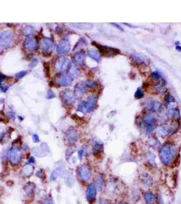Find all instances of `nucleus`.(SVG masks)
Here are the masks:
<instances>
[{
	"label": "nucleus",
	"mask_w": 181,
	"mask_h": 204,
	"mask_svg": "<svg viewBox=\"0 0 181 204\" xmlns=\"http://www.w3.org/2000/svg\"><path fill=\"white\" fill-rule=\"evenodd\" d=\"M169 127H170V133L172 134V133H175L177 131L178 128V125L176 122H174L173 123H172V125Z\"/></svg>",
	"instance_id": "obj_32"
},
{
	"label": "nucleus",
	"mask_w": 181,
	"mask_h": 204,
	"mask_svg": "<svg viewBox=\"0 0 181 204\" xmlns=\"http://www.w3.org/2000/svg\"><path fill=\"white\" fill-rule=\"evenodd\" d=\"M157 131L160 136L164 138L167 135L170 134V127L167 125H162L158 128Z\"/></svg>",
	"instance_id": "obj_19"
},
{
	"label": "nucleus",
	"mask_w": 181,
	"mask_h": 204,
	"mask_svg": "<svg viewBox=\"0 0 181 204\" xmlns=\"http://www.w3.org/2000/svg\"><path fill=\"white\" fill-rule=\"evenodd\" d=\"M73 77L70 76L69 73H61L56 79L59 85L65 87L71 85L73 82Z\"/></svg>",
	"instance_id": "obj_10"
},
{
	"label": "nucleus",
	"mask_w": 181,
	"mask_h": 204,
	"mask_svg": "<svg viewBox=\"0 0 181 204\" xmlns=\"http://www.w3.org/2000/svg\"><path fill=\"white\" fill-rule=\"evenodd\" d=\"M134 97H135V98L137 99H141L144 97V92H143L142 89L138 88L137 89V91H136L135 92V95H134Z\"/></svg>",
	"instance_id": "obj_31"
},
{
	"label": "nucleus",
	"mask_w": 181,
	"mask_h": 204,
	"mask_svg": "<svg viewBox=\"0 0 181 204\" xmlns=\"http://www.w3.org/2000/svg\"><path fill=\"white\" fill-rule=\"evenodd\" d=\"M168 116H169V117L178 118V117H180V113H179V111L178 110L171 108L168 110Z\"/></svg>",
	"instance_id": "obj_25"
},
{
	"label": "nucleus",
	"mask_w": 181,
	"mask_h": 204,
	"mask_svg": "<svg viewBox=\"0 0 181 204\" xmlns=\"http://www.w3.org/2000/svg\"><path fill=\"white\" fill-rule=\"evenodd\" d=\"M79 176L80 179L84 182H87L90 180L91 176V171L90 167L88 165H83L79 167Z\"/></svg>",
	"instance_id": "obj_9"
},
{
	"label": "nucleus",
	"mask_w": 181,
	"mask_h": 204,
	"mask_svg": "<svg viewBox=\"0 0 181 204\" xmlns=\"http://www.w3.org/2000/svg\"><path fill=\"white\" fill-rule=\"evenodd\" d=\"M24 46L28 51H34L37 48V42L33 37H27L24 42Z\"/></svg>",
	"instance_id": "obj_14"
},
{
	"label": "nucleus",
	"mask_w": 181,
	"mask_h": 204,
	"mask_svg": "<svg viewBox=\"0 0 181 204\" xmlns=\"http://www.w3.org/2000/svg\"><path fill=\"white\" fill-rule=\"evenodd\" d=\"M5 78H6V76H3V75H0V85H1V84L2 83L3 80H5Z\"/></svg>",
	"instance_id": "obj_43"
},
{
	"label": "nucleus",
	"mask_w": 181,
	"mask_h": 204,
	"mask_svg": "<svg viewBox=\"0 0 181 204\" xmlns=\"http://www.w3.org/2000/svg\"><path fill=\"white\" fill-rule=\"evenodd\" d=\"M87 54L89 57L95 60L97 62H99L100 61V54L99 52L95 49H89L87 51Z\"/></svg>",
	"instance_id": "obj_20"
},
{
	"label": "nucleus",
	"mask_w": 181,
	"mask_h": 204,
	"mask_svg": "<svg viewBox=\"0 0 181 204\" xmlns=\"http://www.w3.org/2000/svg\"><path fill=\"white\" fill-rule=\"evenodd\" d=\"M98 204H108L106 203V201H104V200H102V199H100L99 201V203H98Z\"/></svg>",
	"instance_id": "obj_48"
},
{
	"label": "nucleus",
	"mask_w": 181,
	"mask_h": 204,
	"mask_svg": "<svg viewBox=\"0 0 181 204\" xmlns=\"http://www.w3.org/2000/svg\"><path fill=\"white\" fill-rule=\"evenodd\" d=\"M176 49L177 50V51H180V52H181V46H176Z\"/></svg>",
	"instance_id": "obj_49"
},
{
	"label": "nucleus",
	"mask_w": 181,
	"mask_h": 204,
	"mask_svg": "<svg viewBox=\"0 0 181 204\" xmlns=\"http://www.w3.org/2000/svg\"><path fill=\"white\" fill-rule=\"evenodd\" d=\"M84 86H85V87H88V88H92V87H93L95 85V82L93 81H91V80H88V81H86L83 82Z\"/></svg>",
	"instance_id": "obj_34"
},
{
	"label": "nucleus",
	"mask_w": 181,
	"mask_h": 204,
	"mask_svg": "<svg viewBox=\"0 0 181 204\" xmlns=\"http://www.w3.org/2000/svg\"><path fill=\"white\" fill-rule=\"evenodd\" d=\"M67 138L70 142H75L78 138L77 131L75 129H70L67 132Z\"/></svg>",
	"instance_id": "obj_21"
},
{
	"label": "nucleus",
	"mask_w": 181,
	"mask_h": 204,
	"mask_svg": "<svg viewBox=\"0 0 181 204\" xmlns=\"http://www.w3.org/2000/svg\"><path fill=\"white\" fill-rule=\"evenodd\" d=\"M21 159V152L16 147H14L12 148L10 153V159L12 163L16 165L20 162Z\"/></svg>",
	"instance_id": "obj_12"
},
{
	"label": "nucleus",
	"mask_w": 181,
	"mask_h": 204,
	"mask_svg": "<svg viewBox=\"0 0 181 204\" xmlns=\"http://www.w3.org/2000/svg\"><path fill=\"white\" fill-rule=\"evenodd\" d=\"M61 97L63 102H64L65 104H68V105L73 104L76 100L74 92L69 90V89L63 91L61 92Z\"/></svg>",
	"instance_id": "obj_8"
},
{
	"label": "nucleus",
	"mask_w": 181,
	"mask_h": 204,
	"mask_svg": "<svg viewBox=\"0 0 181 204\" xmlns=\"http://www.w3.org/2000/svg\"><path fill=\"white\" fill-rule=\"evenodd\" d=\"M9 88V86H5V87H1V91L3 92H6L7 90H8V89Z\"/></svg>",
	"instance_id": "obj_44"
},
{
	"label": "nucleus",
	"mask_w": 181,
	"mask_h": 204,
	"mask_svg": "<svg viewBox=\"0 0 181 204\" xmlns=\"http://www.w3.org/2000/svg\"><path fill=\"white\" fill-rule=\"evenodd\" d=\"M13 40V32L10 30L0 31V49L8 47Z\"/></svg>",
	"instance_id": "obj_3"
},
{
	"label": "nucleus",
	"mask_w": 181,
	"mask_h": 204,
	"mask_svg": "<svg viewBox=\"0 0 181 204\" xmlns=\"http://www.w3.org/2000/svg\"><path fill=\"white\" fill-rule=\"evenodd\" d=\"M71 26L81 30H91L93 25L91 23H71Z\"/></svg>",
	"instance_id": "obj_18"
},
{
	"label": "nucleus",
	"mask_w": 181,
	"mask_h": 204,
	"mask_svg": "<svg viewBox=\"0 0 181 204\" xmlns=\"http://www.w3.org/2000/svg\"><path fill=\"white\" fill-rule=\"evenodd\" d=\"M93 150L97 153L101 152L103 150V144L99 142H95L93 146Z\"/></svg>",
	"instance_id": "obj_29"
},
{
	"label": "nucleus",
	"mask_w": 181,
	"mask_h": 204,
	"mask_svg": "<svg viewBox=\"0 0 181 204\" xmlns=\"http://www.w3.org/2000/svg\"><path fill=\"white\" fill-rule=\"evenodd\" d=\"M103 184H104V181H103V177L101 174H99L96 178V184L95 186L97 189L101 191L103 188Z\"/></svg>",
	"instance_id": "obj_23"
},
{
	"label": "nucleus",
	"mask_w": 181,
	"mask_h": 204,
	"mask_svg": "<svg viewBox=\"0 0 181 204\" xmlns=\"http://www.w3.org/2000/svg\"><path fill=\"white\" fill-rule=\"evenodd\" d=\"M96 193H97V188H96L95 184H90L88 186L87 192H86V195L87 198L89 201H93L95 199Z\"/></svg>",
	"instance_id": "obj_13"
},
{
	"label": "nucleus",
	"mask_w": 181,
	"mask_h": 204,
	"mask_svg": "<svg viewBox=\"0 0 181 204\" xmlns=\"http://www.w3.org/2000/svg\"><path fill=\"white\" fill-rule=\"evenodd\" d=\"M117 204H127V203H123V202H120V203H117Z\"/></svg>",
	"instance_id": "obj_50"
},
{
	"label": "nucleus",
	"mask_w": 181,
	"mask_h": 204,
	"mask_svg": "<svg viewBox=\"0 0 181 204\" xmlns=\"http://www.w3.org/2000/svg\"><path fill=\"white\" fill-rule=\"evenodd\" d=\"M38 63V59L35 58V59L32 60V63H31L30 65H29V67H30V68H34V67H35Z\"/></svg>",
	"instance_id": "obj_40"
},
{
	"label": "nucleus",
	"mask_w": 181,
	"mask_h": 204,
	"mask_svg": "<svg viewBox=\"0 0 181 204\" xmlns=\"http://www.w3.org/2000/svg\"><path fill=\"white\" fill-rule=\"evenodd\" d=\"M44 204H53V203L51 199H47L45 202H44Z\"/></svg>",
	"instance_id": "obj_46"
},
{
	"label": "nucleus",
	"mask_w": 181,
	"mask_h": 204,
	"mask_svg": "<svg viewBox=\"0 0 181 204\" xmlns=\"http://www.w3.org/2000/svg\"><path fill=\"white\" fill-rule=\"evenodd\" d=\"M161 107V104L158 102H153V110L155 111L158 110Z\"/></svg>",
	"instance_id": "obj_39"
},
{
	"label": "nucleus",
	"mask_w": 181,
	"mask_h": 204,
	"mask_svg": "<svg viewBox=\"0 0 181 204\" xmlns=\"http://www.w3.org/2000/svg\"><path fill=\"white\" fill-rule=\"evenodd\" d=\"M161 77V74L159 71H154L152 73V78H154L155 80L159 79Z\"/></svg>",
	"instance_id": "obj_36"
},
{
	"label": "nucleus",
	"mask_w": 181,
	"mask_h": 204,
	"mask_svg": "<svg viewBox=\"0 0 181 204\" xmlns=\"http://www.w3.org/2000/svg\"><path fill=\"white\" fill-rule=\"evenodd\" d=\"M165 102L167 104H171V103L175 102V99L174 98L173 96L171 95H170V94H168V95H167L166 96H165Z\"/></svg>",
	"instance_id": "obj_33"
},
{
	"label": "nucleus",
	"mask_w": 181,
	"mask_h": 204,
	"mask_svg": "<svg viewBox=\"0 0 181 204\" xmlns=\"http://www.w3.org/2000/svg\"><path fill=\"white\" fill-rule=\"evenodd\" d=\"M71 66V61L68 58L61 56L57 60L56 63H55V68L60 72H64L70 69Z\"/></svg>",
	"instance_id": "obj_4"
},
{
	"label": "nucleus",
	"mask_w": 181,
	"mask_h": 204,
	"mask_svg": "<svg viewBox=\"0 0 181 204\" xmlns=\"http://www.w3.org/2000/svg\"><path fill=\"white\" fill-rule=\"evenodd\" d=\"M124 24V25H126V26H127V27H131V28H136V26H134V25H129V24H128V23H123Z\"/></svg>",
	"instance_id": "obj_47"
},
{
	"label": "nucleus",
	"mask_w": 181,
	"mask_h": 204,
	"mask_svg": "<svg viewBox=\"0 0 181 204\" xmlns=\"http://www.w3.org/2000/svg\"><path fill=\"white\" fill-rule=\"evenodd\" d=\"M116 189V185L115 184V182H109L107 186V190L108 191L109 193H115Z\"/></svg>",
	"instance_id": "obj_28"
},
{
	"label": "nucleus",
	"mask_w": 181,
	"mask_h": 204,
	"mask_svg": "<svg viewBox=\"0 0 181 204\" xmlns=\"http://www.w3.org/2000/svg\"><path fill=\"white\" fill-rule=\"evenodd\" d=\"M140 179L141 182L142 183L144 186H151V185L153 184V178L147 173H142L140 176Z\"/></svg>",
	"instance_id": "obj_15"
},
{
	"label": "nucleus",
	"mask_w": 181,
	"mask_h": 204,
	"mask_svg": "<svg viewBox=\"0 0 181 204\" xmlns=\"http://www.w3.org/2000/svg\"><path fill=\"white\" fill-rule=\"evenodd\" d=\"M84 92H85V86H84L83 82L77 84L74 89L75 97H78V98H80L84 95Z\"/></svg>",
	"instance_id": "obj_17"
},
{
	"label": "nucleus",
	"mask_w": 181,
	"mask_h": 204,
	"mask_svg": "<svg viewBox=\"0 0 181 204\" xmlns=\"http://www.w3.org/2000/svg\"><path fill=\"white\" fill-rule=\"evenodd\" d=\"M34 28L32 26H27L25 27V29H24L23 30V32H24V34H25V35H27V36H29V35H31L32 34L34 33Z\"/></svg>",
	"instance_id": "obj_30"
},
{
	"label": "nucleus",
	"mask_w": 181,
	"mask_h": 204,
	"mask_svg": "<svg viewBox=\"0 0 181 204\" xmlns=\"http://www.w3.org/2000/svg\"><path fill=\"white\" fill-rule=\"evenodd\" d=\"M47 99H53L55 97V95L54 93V92L52 90H49L47 92V96H46Z\"/></svg>",
	"instance_id": "obj_38"
},
{
	"label": "nucleus",
	"mask_w": 181,
	"mask_h": 204,
	"mask_svg": "<svg viewBox=\"0 0 181 204\" xmlns=\"http://www.w3.org/2000/svg\"><path fill=\"white\" fill-rule=\"evenodd\" d=\"M155 88H156L157 91H158L160 92H164L165 91V87H163L162 85H160V84H158V85H157L156 86H155Z\"/></svg>",
	"instance_id": "obj_35"
},
{
	"label": "nucleus",
	"mask_w": 181,
	"mask_h": 204,
	"mask_svg": "<svg viewBox=\"0 0 181 204\" xmlns=\"http://www.w3.org/2000/svg\"><path fill=\"white\" fill-rule=\"evenodd\" d=\"M111 25H113V26L116 27V28L118 29V30H119L120 31H123V27H121V26H120V25H118V24H116V23H111Z\"/></svg>",
	"instance_id": "obj_41"
},
{
	"label": "nucleus",
	"mask_w": 181,
	"mask_h": 204,
	"mask_svg": "<svg viewBox=\"0 0 181 204\" xmlns=\"http://www.w3.org/2000/svg\"><path fill=\"white\" fill-rule=\"evenodd\" d=\"M85 54L82 52H78L74 55L73 61L76 65H84L85 63Z\"/></svg>",
	"instance_id": "obj_16"
},
{
	"label": "nucleus",
	"mask_w": 181,
	"mask_h": 204,
	"mask_svg": "<svg viewBox=\"0 0 181 204\" xmlns=\"http://www.w3.org/2000/svg\"><path fill=\"white\" fill-rule=\"evenodd\" d=\"M33 138H34V142H38L39 141V138L38 136V135H34L33 136Z\"/></svg>",
	"instance_id": "obj_45"
},
{
	"label": "nucleus",
	"mask_w": 181,
	"mask_h": 204,
	"mask_svg": "<svg viewBox=\"0 0 181 204\" xmlns=\"http://www.w3.org/2000/svg\"><path fill=\"white\" fill-rule=\"evenodd\" d=\"M177 154V148L174 144L167 143L160 149L159 157L162 163L169 166L174 161Z\"/></svg>",
	"instance_id": "obj_1"
},
{
	"label": "nucleus",
	"mask_w": 181,
	"mask_h": 204,
	"mask_svg": "<svg viewBox=\"0 0 181 204\" xmlns=\"http://www.w3.org/2000/svg\"><path fill=\"white\" fill-rule=\"evenodd\" d=\"M131 56H132V59H133V61H134L136 63H137V64H143V63H144V60H143V59L141 57V56L138 55V54H132V55H131Z\"/></svg>",
	"instance_id": "obj_26"
},
{
	"label": "nucleus",
	"mask_w": 181,
	"mask_h": 204,
	"mask_svg": "<svg viewBox=\"0 0 181 204\" xmlns=\"http://www.w3.org/2000/svg\"><path fill=\"white\" fill-rule=\"evenodd\" d=\"M143 122H144L146 127V134H151V133L154 131L155 127H156V121H155L153 114H146L144 117V119H143Z\"/></svg>",
	"instance_id": "obj_5"
},
{
	"label": "nucleus",
	"mask_w": 181,
	"mask_h": 204,
	"mask_svg": "<svg viewBox=\"0 0 181 204\" xmlns=\"http://www.w3.org/2000/svg\"><path fill=\"white\" fill-rule=\"evenodd\" d=\"M175 44H179V42H176Z\"/></svg>",
	"instance_id": "obj_51"
},
{
	"label": "nucleus",
	"mask_w": 181,
	"mask_h": 204,
	"mask_svg": "<svg viewBox=\"0 0 181 204\" xmlns=\"http://www.w3.org/2000/svg\"><path fill=\"white\" fill-rule=\"evenodd\" d=\"M70 49H71V45H70V41L68 37H64L59 43L57 48V52L59 54H66L70 52Z\"/></svg>",
	"instance_id": "obj_7"
},
{
	"label": "nucleus",
	"mask_w": 181,
	"mask_h": 204,
	"mask_svg": "<svg viewBox=\"0 0 181 204\" xmlns=\"http://www.w3.org/2000/svg\"><path fill=\"white\" fill-rule=\"evenodd\" d=\"M144 200L147 202V203H152L155 200V196L152 192L147 191L144 195Z\"/></svg>",
	"instance_id": "obj_22"
},
{
	"label": "nucleus",
	"mask_w": 181,
	"mask_h": 204,
	"mask_svg": "<svg viewBox=\"0 0 181 204\" xmlns=\"http://www.w3.org/2000/svg\"><path fill=\"white\" fill-rule=\"evenodd\" d=\"M55 47V43L48 37H44L42 39L41 42V48L43 52H52L54 51Z\"/></svg>",
	"instance_id": "obj_11"
},
{
	"label": "nucleus",
	"mask_w": 181,
	"mask_h": 204,
	"mask_svg": "<svg viewBox=\"0 0 181 204\" xmlns=\"http://www.w3.org/2000/svg\"><path fill=\"white\" fill-rule=\"evenodd\" d=\"M3 133H4V129H3L2 127L0 126V140L2 138Z\"/></svg>",
	"instance_id": "obj_42"
},
{
	"label": "nucleus",
	"mask_w": 181,
	"mask_h": 204,
	"mask_svg": "<svg viewBox=\"0 0 181 204\" xmlns=\"http://www.w3.org/2000/svg\"><path fill=\"white\" fill-rule=\"evenodd\" d=\"M97 103V98L95 96H91L87 99V100L82 101L79 104L77 110L82 113L91 112L93 110L95 106Z\"/></svg>",
	"instance_id": "obj_2"
},
{
	"label": "nucleus",
	"mask_w": 181,
	"mask_h": 204,
	"mask_svg": "<svg viewBox=\"0 0 181 204\" xmlns=\"http://www.w3.org/2000/svg\"><path fill=\"white\" fill-rule=\"evenodd\" d=\"M95 44V46L98 48V49L99 50V52L101 53V54H102L103 56L110 57V56L117 55V54H118L120 53L119 50L115 49V48L108 47V46H101L96 44Z\"/></svg>",
	"instance_id": "obj_6"
},
{
	"label": "nucleus",
	"mask_w": 181,
	"mask_h": 204,
	"mask_svg": "<svg viewBox=\"0 0 181 204\" xmlns=\"http://www.w3.org/2000/svg\"><path fill=\"white\" fill-rule=\"evenodd\" d=\"M146 204H152V203H146Z\"/></svg>",
	"instance_id": "obj_52"
},
{
	"label": "nucleus",
	"mask_w": 181,
	"mask_h": 204,
	"mask_svg": "<svg viewBox=\"0 0 181 204\" xmlns=\"http://www.w3.org/2000/svg\"><path fill=\"white\" fill-rule=\"evenodd\" d=\"M33 170H34V167H33L31 165H26L25 167H24L23 173L26 176H29V175H30L33 172Z\"/></svg>",
	"instance_id": "obj_27"
},
{
	"label": "nucleus",
	"mask_w": 181,
	"mask_h": 204,
	"mask_svg": "<svg viewBox=\"0 0 181 204\" xmlns=\"http://www.w3.org/2000/svg\"><path fill=\"white\" fill-rule=\"evenodd\" d=\"M27 73V71H20V72L17 73L15 75V76H16L17 78H23V76H25Z\"/></svg>",
	"instance_id": "obj_37"
},
{
	"label": "nucleus",
	"mask_w": 181,
	"mask_h": 204,
	"mask_svg": "<svg viewBox=\"0 0 181 204\" xmlns=\"http://www.w3.org/2000/svg\"><path fill=\"white\" fill-rule=\"evenodd\" d=\"M69 72L70 73L69 74L70 76L74 77H78L79 75V70L78 69V67L76 64H72L71 66H70V69H69Z\"/></svg>",
	"instance_id": "obj_24"
}]
</instances>
